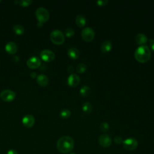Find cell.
<instances>
[{
    "label": "cell",
    "instance_id": "7c38bea8",
    "mask_svg": "<svg viewBox=\"0 0 154 154\" xmlns=\"http://www.w3.org/2000/svg\"><path fill=\"white\" fill-rule=\"evenodd\" d=\"M80 82V78L78 75L75 74H72L69 75L68 79V85L71 87H77Z\"/></svg>",
    "mask_w": 154,
    "mask_h": 154
},
{
    "label": "cell",
    "instance_id": "2e32d148",
    "mask_svg": "<svg viewBox=\"0 0 154 154\" xmlns=\"http://www.w3.org/2000/svg\"><path fill=\"white\" fill-rule=\"evenodd\" d=\"M68 56L72 59H77L80 56V51L76 48H71L69 49L68 52Z\"/></svg>",
    "mask_w": 154,
    "mask_h": 154
},
{
    "label": "cell",
    "instance_id": "9c48e42d",
    "mask_svg": "<svg viewBox=\"0 0 154 154\" xmlns=\"http://www.w3.org/2000/svg\"><path fill=\"white\" fill-rule=\"evenodd\" d=\"M40 57L46 62H51L55 59V54L52 51L45 49L42 51L40 53Z\"/></svg>",
    "mask_w": 154,
    "mask_h": 154
},
{
    "label": "cell",
    "instance_id": "603a6c76",
    "mask_svg": "<svg viewBox=\"0 0 154 154\" xmlns=\"http://www.w3.org/2000/svg\"><path fill=\"white\" fill-rule=\"evenodd\" d=\"M87 70V66L84 63H80L77 67V71L79 74H83L86 72Z\"/></svg>",
    "mask_w": 154,
    "mask_h": 154
},
{
    "label": "cell",
    "instance_id": "277c9868",
    "mask_svg": "<svg viewBox=\"0 0 154 154\" xmlns=\"http://www.w3.org/2000/svg\"><path fill=\"white\" fill-rule=\"evenodd\" d=\"M50 39L53 43L56 45H62L65 42V35L61 31L56 30L51 32Z\"/></svg>",
    "mask_w": 154,
    "mask_h": 154
},
{
    "label": "cell",
    "instance_id": "52a82bcc",
    "mask_svg": "<svg viewBox=\"0 0 154 154\" xmlns=\"http://www.w3.org/2000/svg\"><path fill=\"white\" fill-rule=\"evenodd\" d=\"M94 31L90 27H87L83 30L81 36L83 39L86 42H91L94 37Z\"/></svg>",
    "mask_w": 154,
    "mask_h": 154
},
{
    "label": "cell",
    "instance_id": "5bb4252c",
    "mask_svg": "<svg viewBox=\"0 0 154 154\" xmlns=\"http://www.w3.org/2000/svg\"><path fill=\"white\" fill-rule=\"evenodd\" d=\"M37 82L40 86L46 87L49 83V79L45 75L41 74L37 77Z\"/></svg>",
    "mask_w": 154,
    "mask_h": 154
},
{
    "label": "cell",
    "instance_id": "f1b7e54d",
    "mask_svg": "<svg viewBox=\"0 0 154 154\" xmlns=\"http://www.w3.org/2000/svg\"><path fill=\"white\" fill-rule=\"evenodd\" d=\"M7 154H18V153L16 150L14 149H10L7 152Z\"/></svg>",
    "mask_w": 154,
    "mask_h": 154
},
{
    "label": "cell",
    "instance_id": "cb8c5ba5",
    "mask_svg": "<svg viewBox=\"0 0 154 154\" xmlns=\"http://www.w3.org/2000/svg\"><path fill=\"white\" fill-rule=\"evenodd\" d=\"M100 129L104 132H107L109 129V124L107 122H102L100 125Z\"/></svg>",
    "mask_w": 154,
    "mask_h": 154
},
{
    "label": "cell",
    "instance_id": "44dd1931",
    "mask_svg": "<svg viewBox=\"0 0 154 154\" xmlns=\"http://www.w3.org/2000/svg\"><path fill=\"white\" fill-rule=\"evenodd\" d=\"M13 31L17 34V35H21L24 32V28L19 24L16 25L13 28Z\"/></svg>",
    "mask_w": 154,
    "mask_h": 154
},
{
    "label": "cell",
    "instance_id": "4316f807",
    "mask_svg": "<svg viewBox=\"0 0 154 154\" xmlns=\"http://www.w3.org/2000/svg\"><path fill=\"white\" fill-rule=\"evenodd\" d=\"M123 139L120 136H116L115 138H114V141L116 144H120L121 143H122L123 142Z\"/></svg>",
    "mask_w": 154,
    "mask_h": 154
},
{
    "label": "cell",
    "instance_id": "7a4b0ae2",
    "mask_svg": "<svg viewBox=\"0 0 154 154\" xmlns=\"http://www.w3.org/2000/svg\"><path fill=\"white\" fill-rule=\"evenodd\" d=\"M134 56L138 62L146 63L151 57L150 50L147 46L141 45L135 50Z\"/></svg>",
    "mask_w": 154,
    "mask_h": 154
},
{
    "label": "cell",
    "instance_id": "30bf717a",
    "mask_svg": "<svg viewBox=\"0 0 154 154\" xmlns=\"http://www.w3.org/2000/svg\"><path fill=\"white\" fill-rule=\"evenodd\" d=\"M27 65L30 69H37L40 66L41 60L37 57H32L27 60Z\"/></svg>",
    "mask_w": 154,
    "mask_h": 154
},
{
    "label": "cell",
    "instance_id": "e0dca14e",
    "mask_svg": "<svg viewBox=\"0 0 154 154\" xmlns=\"http://www.w3.org/2000/svg\"><path fill=\"white\" fill-rule=\"evenodd\" d=\"M75 22L77 25L80 27H83L86 24V18L82 15H78L76 17Z\"/></svg>",
    "mask_w": 154,
    "mask_h": 154
},
{
    "label": "cell",
    "instance_id": "f546056e",
    "mask_svg": "<svg viewBox=\"0 0 154 154\" xmlns=\"http://www.w3.org/2000/svg\"><path fill=\"white\" fill-rule=\"evenodd\" d=\"M150 46L153 51H154V40L153 39H150Z\"/></svg>",
    "mask_w": 154,
    "mask_h": 154
},
{
    "label": "cell",
    "instance_id": "83f0119b",
    "mask_svg": "<svg viewBox=\"0 0 154 154\" xmlns=\"http://www.w3.org/2000/svg\"><path fill=\"white\" fill-rule=\"evenodd\" d=\"M109 3L108 0H99V1H97L96 3L98 6H105L106 5L107 3Z\"/></svg>",
    "mask_w": 154,
    "mask_h": 154
},
{
    "label": "cell",
    "instance_id": "4fadbf2b",
    "mask_svg": "<svg viewBox=\"0 0 154 154\" xmlns=\"http://www.w3.org/2000/svg\"><path fill=\"white\" fill-rule=\"evenodd\" d=\"M5 49L9 54H14L16 53L18 50V46L15 42H10L6 44Z\"/></svg>",
    "mask_w": 154,
    "mask_h": 154
},
{
    "label": "cell",
    "instance_id": "6da1fadb",
    "mask_svg": "<svg viewBox=\"0 0 154 154\" xmlns=\"http://www.w3.org/2000/svg\"><path fill=\"white\" fill-rule=\"evenodd\" d=\"M74 140L72 137L70 136H63L58 140L57 148L61 153H68L74 149Z\"/></svg>",
    "mask_w": 154,
    "mask_h": 154
},
{
    "label": "cell",
    "instance_id": "d6986e66",
    "mask_svg": "<svg viewBox=\"0 0 154 154\" xmlns=\"http://www.w3.org/2000/svg\"><path fill=\"white\" fill-rule=\"evenodd\" d=\"M93 109V107L92 104L89 102H85L83 106V110L84 113L86 115H89L91 113Z\"/></svg>",
    "mask_w": 154,
    "mask_h": 154
},
{
    "label": "cell",
    "instance_id": "3957f363",
    "mask_svg": "<svg viewBox=\"0 0 154 154\" xmlns=\"http://www.w3.org/2000/svg\"><path fill=\"white\" fill-rule=\"evenodd\" d=\"M36 16L39 22V24H42L49 19V13L46 9L44 7H39L36 10Z\"/></svg>",
    "mask_w": 154,
    "mask_h": 154
},
{
    "label": "cell",
    "instance_id": "ba28073f",
    "mask_svg": "<svg viewBox=\"0 0 154 154\" xmlns=\"http://www.w3.org/2000/svg\"><path fill=\"white\" fill-rule=\"evenodd\" d=\"M98 143L101 147L107 148L111 146L112 140L110 135L107 134H102L99 136L98 138Z\"/></svg>",
    "mask_w": 154,
    "mask_h": 154
},
{
    "label": "cell",
    "instance_id": "5b68a950",
    "mask_svg": "<svg viewBox=\"0 0 154 154\" xmlns=\"http://www.w3.org/2000/svg\"><path fill=\"white\" fill-rule=\"evenodd\" d=\"M123 147L127 150H134L138 146V141L137 140L132 137L128 138L123 141L122 142Z\"/></svg>",
    "mask_w": 154,
    "mask_h": 154
},
{
    "label": "cell",
    "instance_id": "484cf974",
    "mask_svg": "<svg viewBox=\"0 0 154 154\" xmlns=\"http://www.w3.org/2000/svg\"><path fill=\"white\" fill-rule=\"evenodd\" d=\"M32 3L31 0H22V1H19V4L22 7H27Z\"/></svg>",
    "mask_w": 154,
    "mask_h": 154
},
{
    "label": "cell",
    "instance_id": "d4e9b609",
    "mask_svg": "<svg viewBox=\"0 0 154 154\" xmlns=\"http://www.w3.org/2000/svg\"><path fill=\"white\" fill-rule=\"evenodd\" d=\"M65 34L67 37H71L75 34V31L72 28H68L65 30Z\"/></svg>",
    "mask_w": 154,
    "mask_h": 154
},
{
    "label": "cell",
    "instance_id": "7402d4cb",
    "mask_svg": "<svg viewBox=\"0 0 154 154\" xmlns=\"http://www.w3.org/2000/svg\"><path fill=\"white\" fill-rule=\"evenodd\" d=\"M71 113L68 109H63L60 112V116L63 119H68L71 116Z\"/></svg>",
    "mask_w": 154,
    "mask_h": 154
},
{
    "label": "cell",
    "instance_id": "8992f818",
    "mask_svg": "<svg viewBox=\"0 0 154 154\" xmlns=\"http://www.w3.org/2000/svg\"><path fill=\"white\" fill-rule=\"evenodd\" d=\"M0 97L3 101L11 102L16 97V93L11 90H4L0 93Z\"/></svg>",
    "mask_w": 154,
    "mask_h": 154
},
{
    "label": "cell",
    "instance_id": "ffe728a7",
    "mask_svg": "<svg viewBox=\"0 0 154 154\" xmlns=\"http://www.w3.org/2000/svg\"><path fill=\"white\" fill-rule=\"evenodd\" d=\"M90 92H91V89L88 86H83L81 88L80 91L81 94L83 96H84V97L88 96L90 94Z\"/></svg>",
    "mask_w": 154,
    "mask_h": 154
},
{
    "label": "cell",
    "instance_id": "4dcf8cb0",
    "mask_svg": "<svg viewBox=\"0 0 154 154\" xmlns=\"http://www.w3.org/2000/svg\"><path fill=\"white\" fill-rule=\"evenodd\" d=\"M74 70H75V69H74V66H69L68 67V72H69V73H72V72H74Z\"/></svg>",
    "mask_w": 154,
    "mask_h": 154
},
{
    "label": "cell",
    "instance_id": "d6a6232c",
    "mask_svg": "<svg viewBox=\"0 0 154 154\" xmlns=\"http://www.w3.org/2000/svg\"><path fill=\"white\" fill-rule=\"evenodd\" d=\"M70 154H76V153H70Z\"/></svg>",
    "mask_w": 154,
    "mask_h": 154
},
{
    "label": "cell",
    "instance_id": "ac0fdd59",
    "mask_svg": "<svg viewBox=\"0 0 154 154\" xmlns=\"http://www.w3.org/2000/svg\"><path fill=\"white\" fill-rule=\"evenodd\" d=\"M136 42L139 45H144L145 44L147 41V36L143 33H140L138 35H137L135 38Z\"/></svg>",
    "mask_w": 154,
    "mask_h": 154
},
{
    "label": "cell",
    "instance_id": "9a60e30c",
    "mask_svg": "<svg viewBox=\"0 0 154 154\" xmlns=\"http://www.w3.org/2000/svg\"><path fill=\"white\" fill-rule=\"evenodd\" d=\"M112 43L109 40H106L101 45V51L103 53H107L112 48Z\"/></svg>",
    "mask_w": 154,
    "mask_h": 154
},
{
    "label": "cell",
    "instance_id": "1f68e13d",
    "mask_svg": "<svg viewBox=\"0 0 154 154\" xmlns=\"http://www.w3.org/2000/svg\"><path fill=\"white\" fill-rule=\"evenodd\" d=\"M30 75H31V77L32 78H36V77H37V74H36V72H31V74H30Z\"/></svg>",
    "mask_w": 154,
    "mask_h": 154
},
{
    "label": "cell",
    "instance_id": "8fae6325",
    "mask_svg": "<svg viewBox=\"0 0 154 154\" xmlns=\"http://www.w3.org/2000/svg\"><path fill=\"white\" fill-rule=\"evenodd\" d=\"M22 121L25 127L27 128H30L34 125L35 122V119L33 116L31 115H27L23 118Z\"/></svg>",
    "mask_w": 154,
    "mask_h": 154
}]
</instances>
